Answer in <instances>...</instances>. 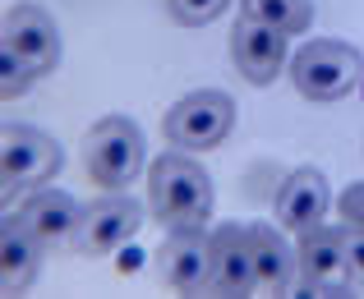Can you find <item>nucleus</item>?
Masks as SVG:
<instances>
[{"label":"nucleus","mask_w":364,"mask_h":299,"mask_svg":"<svg viewBox=\"0 0 364 299\" xmlns=\"http://www.w3.org/2000/svg\"><path fill=\"white\" fill-rule=\"evenodd\" d=\"M148 212L166 230H203L213 217V180L185 152H161L148 166Z\"/></svg>","instance_id":"f257e3e1"},{"label":"nucleus","mask_w":364,"mask_h":299,"mask_svg":"<svg viewBox=\"0 0 364 299\" xmlns=\"http://www.w3.org/2000/svg\"><path fill=\"white\" fill-rule=\"evenodd\" d=\"M360 79H364V55L350 42H332V37L304 42L291 60V83L309 102H341L346 92L360 88Z\"/></svg>","instance_id":"f03ea898"},{"label":"nucleus","mask_w":364,"mask_h":299,"mask_svg":"<svg viewBox=\"0 0 364 299\" xmlns=\"http://www.w3.org/2000/svg\"><path fill=\"white\" fill-rule=\"evenodd\" d=\"M83 166H88V180L102 189H120L134 185L143 170V134L134 120L124 115H107L88 129L83 138Z\"/></svg>","instance_id":"7ed1b4c3"},{"label":"nucleus","mask_w":364,"mask_h":299,"mask_svg":"<svg viewBox=\"0 0 364 299\" xmlns=\"http://www.w3.org/2000/svg\"><path fill=\"white\" fill-rule=\"evenodd\" d=\"M60 161L65 152L51 134L33 129V124H14V120L5 124V134H0V189H5V198L23 194L33 185H46L60 170Z\"/></svg>","instance_id":"20e7f679"},{"label":"nucleus","mask_w":364,"mask_h":299,"mask_svg":"<svg viewBox=\"0 0 364 299\" xmlns=\"http://www.w3.org/2000/svg\"><path fill=\"white\" fill-rule=\"evenodd\" d=\"M235 124V102L217 88H198L189 97H180L176 106L166 111V138L171 148H189V152H208L217 143H226Z\"/></svg>","instance_id":"39448f33"},{"label":"nucleus","mask_w":364,"mask_h":299,"mask_svg":"<svg viewBox=\"0 0 364 299\" xmlns=\"http://www.w3.org/2000/svg\"><path fill=\"white\" fill-rule=\"evenodd\" d=\"M143 226V202L139 198H124V194H102L97 202L79 212V226L70 235V249L79 258H107L116 254L124 239H134Z\"/></svg>","instance_id":"423d86ee"},{"label":"nucleus","mask_w":364,"mask_h":299,"mask_svg":"<svg viewBox=\"0 0 364 299\" xmlns=\"http://www.w3.org/2000/svg\"><path fill=\"white\" fill-rule=\"evenodd\" d=\"M295 263H300V286H295L300 295H346L350 286H355L341 226H323V221L309 226L300 235Z\"/></svg>","instance_id":"0eeeda50"},{"label":"nucleus","mask_w":364,"mask_h":299,"mask_svg":"<svg viewBox=\"0 0 364 299\" xmlns=\"http://www.w3.org/2000/svg\"><path fill=\"white\" fill-rule=\"evenodd\" d=\"M0 46H9L14 55H23V60L37 70V79L51 74L55 60H60V33H55V18L46 14L42 5H33V0H18V5L5 9V37H0Z\"/></svg>","instance_id":"6e6552de"},{"label":"nucleus","mask_w":364,"mask_h":299,"mask_svg":"<svg viewBox=\"0 0 364 299\" xmlns=\"http://www.w3.org/2000/svg\"><path fill=\"white\" fill-rule=\"evenodd\" d=\"M231 60H235V70H240V79H249L254 88H267L286 65V33L272 28V23H258V18L240 14L235 28H231Z\"/></svg>","instance_id":"1a4fd4ad"},{"label":"nucleus","mask_w":364,"mask_h":299,"mask_svg":"<svg viewBox=\"0 0 364 299\" xmlns=\"http://www.w3.org/2000/svg\"><path fill=\"white\" fill-rule=\"evenodd\" d=\"M157 272L171 290L180 295H203L213 276V254H208L203 230H171V239L157 249Z\"/></svg>","instance_id":"9d476101"},{"label":"nucleus","mask_w":364,"mask_h":299,"mask_svg":"<svg viewBox=\"0 0 364 299\" xmlns=\"http://www.w3.org/2000/svg\"><path fill=\"white\" fill-rule=\"evenodd\" d=\"M208 254H213V276H208V295H254V254H249V230L245 226H217L208 235Z\"/></svg>","instance_id":"9b49d317"},{"label":"nucleus","mask_w":364,"mask_h":299,"mask_svg":"<svg viewBox=\"0 0 364 299\" xmlns=\"http://www.w3.org/2000/svg\"><path fill=\"white\" fill-rule=\"evenodd\" d=\"M328 175L314 166H300L291 170V175L282 180V189H277V221H282L291 235H304L309 226H318L323 217H328Z\"/></svg>","instance_id":"f8f14e48"},{"label":"nucleus","mask_w":364,"mask_h":299,"mask_svg":"<svg viewBox=\"0 0 364 299\" xmlns=\"http://www.w3.org/2000/svg\"><path fill=\"white\" fill-rule=\"evenodd\" d=\"M249 230V254H254V286L263 295H286L300 286V263H295V254L286 249V239L277 235L272 226H263V221H254Z\"/></svg>","instance_id":"ddd939ff"},{"label":"nucleus","mask_w":364,"mask_h":299,"mask_svg":"<svg viewBox=\"0 0 364 299\" xmlns=\"http://www.w3.org/2000/svg\"><path fill=\"white\" fill-rule=\"evenodd\" d=\"M42 249L46 244L23 221L5 217V226H0V286H5V295H23L28 286L37 281V272H42Z\"/></svg>","instance_id":"4468645a"},{"label":"nucleus","mask_w":364,"mask_h":299,"mask_svg":"<svg viewBox=\"0 0 364 299\" xmlns=\"http://www.w3.org/2000/svg\"><path fill=\"white\" fill-rule=\"evenodd\" d=\"M79 212L83 207L70 194H60V189H37V194L14 212V217L23 221V226L33 230L46 249H55V244H70L74 226H79Z\"/></svg>","instance_id":"2eb2a0df"},{"label":"nucleus","mask_w":364,"mask_h":299,"mask_svg":"<svg viewBox=\"0 0 364 299\" xmlns=\"http://www.w3.org/2000/svg\"><path fill=\"white\" fill-rule=\"evenodd\" d=\"M240 14L258 18V23H272L286 37H295L314 23V0H240Z\"/></svg>","instance_id":"dca6fc26"},{"label":"nucleus","mask_w":364,"mask_h":299,"mask_svg":"<svg viewBox=\"0 0 364 299\" xmlns=\"http://www.w3.org/2000/svg\"><path fill=\"white\" fill-rule=\"evenodd\" d=\"M37 70L23 60V55H14L9 46H0V97H18L23 88H33Z\"/></svg>","instance_id":"f3484780"},{"label":"nucleus","mask_w":364,"mask_h":299,"mask_svg":"<svg viewBox=\"0 0 364 299\" xmlns=\"http://www.w3.org/2000/svg\"><path fill=\"white\" fill-rule=\"evenodd\" d=\"M166 5H171V18H176V23L203 28V23H213V18L222 14L231 0H166Z\"/></svg>","instance_id":"a211bd4d"},{"label":"nucleus","mask_w":364,"mask_h":299,"mask_svg":"<svg viewBox=\"0 0 364 299\" xmlns=\"http://www.w3.org/2000/svg\"><path fill=\"white\" fill-rule=\"evenodd\" d=\"M341 235H346L350 276H355V286H364V230H360V226H346V221H341Z\"/></svg>","instance_id":"6ab92c4d"},{"label":"nucleus","mask_w":364,"mask_h":299,"mask_svg":"<svg viewBox=\"0 0 364 299\" xmlns=\"http://www.w3.org/2000/svg\"><path fill=\"white\" fill-rule=\"evenodd\" d=\"M341 221L364 230V185H350L346 194H341Z\"/></svg>","instance_id":"aec40b11"}]
</instances>
